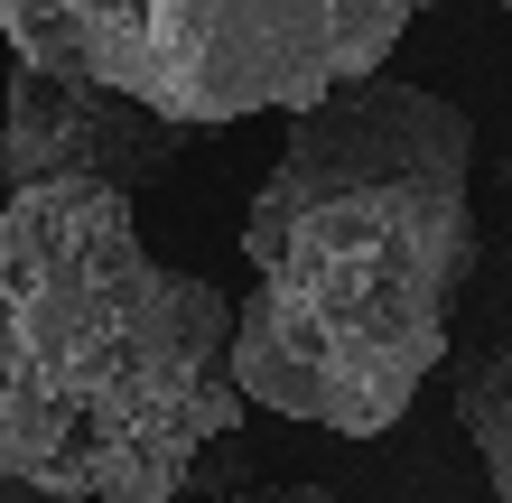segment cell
Segmentation results:
<instances>
[{
    "mask_svg": "<svg viewBox=\"0 0 512 503\" xmlns=\"http://www.w3.org/2000/svg\"><path fill=\"white\" fill-rule=\"evenodd\" d=\"M419 10L429 0H0V38L19 66L205 131L382 75Z\"/></svg>",
    "mask_w": 512,
    "mask_h": 503,
    "instance_id": "obj_3",
    "label": "cell"
},
{
    "mask_svg": "<svg viewBox=\"0 0 512 503\" xmlns=\"http://www.w3.org/2000/svg\"><path fill=\"white\" fill-rule=\"evenodd\" d=\"M457 420H466V438H475V457H485L494 494L512 503V345L475 354V364L457 373Z\"/></svg>",
    "mask_w": 512,
    "mask_h": 503,
    "instance_id": "obj_5",
    "label": "cell"
},
{
    "mask_svg": "<svg viewBox=\"0 0 512 503\" xmlns=\"http://www.w3.org/2000/svg\"><path fill=\"white\" fill-rule=\"evenodd\" d=\"M177 150H187V122H168V112L122 103L75 75H47V66H10V94H0V196L56 187V177L140 187Z\"/></svg>",
    "mask_w": 512,
    "mask_h": 503,
    "instance_id": "obj_4",
    "label": "cell"
},
{
    "mask_svg": "<svg viewBox=\"0 0 512 503\" xmlns=\"http://www.w3.org/2000/svg\"><path fill=\"white\" fill-rule=\"evenodd\" d=\"M233 420V299L140 243L131 187L56 177L0 205V476L168 503Z\"/></svg>",
    "mask_w": 512,
    "mask_h": 503,
    "instance_id": "obj_2",
    "label": "cell"
},
{
    "mask_svg": "<svg viewBox=\"0 0 512 503\" xmlns=\"http://www.w3.org/2000/svg\"><path fill=\"white\" fill-rule=\"evenodd\" d=\"M503 10H512V0H503Z\"/></svg>",
    "mask_w": 512,
    "mask_h": 503,
    "instance_id": "obj_7",
    "label": "cell"
},
{
    "mask_svg": "<svg viewBox=\"0 0 512 503\" xmlns=\"http://www.w3.org/2000/svg\"><path fill=\"white\" fill-rule=\"evenodd\" d=\"M243 261V401L336 438L391 429L438 373L447 299L475 271V122L401 75L298 103L243 215Z\"/></svg>",
    "mask_w": 512,
    "mask_h": 503,
    "instance_id": "obj_1",
    "label": "cell"
},
{
    "mask_svg": "<svg viewBox=\"0 0 512 503\" xmlns=\"http://www.w3.org/2000/svg\"><path fill=\"white\" fill-rule=\"evenodd\" d=\"M233 503H336L326 485H252V494H233Z\"/></svg>",
    "mask_w": 512,
    "mask_h": 503,
    "instance_id": "obj_6",
    "label": "cell"
}]
</instances>
